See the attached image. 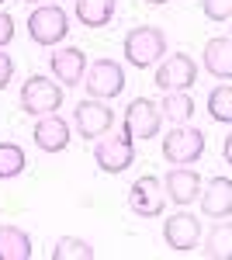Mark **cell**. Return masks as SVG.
<instances>
[{"instance_id": "cell-12", "label": "cell", "mask_w": 232, "mask_h": 260, "mask_svg": "<svg viewBox=\"0 0 232 260\" xmlns=\"http://www.w3.org/2000/svg\"><path fill=\"white\" fill-rule=\"evenodd\" d=\"M87 52L77 49V45H62L56 49L52 56H49V73H52V80L62 83V87H77L83 83V73H87Z\"/></svg>"}, {"instance_id": "cell-17", "label": "cell", "mask_w": 232, "mask_h": 260, "mask_svg": "<svg viewBox=\"0 0 232 260\" xmlns=\"http://www.w3.org/2000/svg\"><path fill=\"white\" fill-rule=\"evenodd\" d=\"M201 257L205 260H232V222L215 219V225L201 236Z\"/></svg>"}, {"instance_id": "cell-18", "label": "cell", "mask_w": 232, "mask_h": 260, "mask_svg": "<svg viewBox=\"0 0 232 260\" xmlns=\"http://www.w3.org/2000/svg\"><path fill=\"white\" fill-rule=\"evenodd\" d=\"M31 236L21 225H0V260H31Z\"/></svg>"}, {"instance_id": "cell-1", "label": "cell", "mask_w": 232, "mask_h": 260, "mask_svg": "<svg viewBox=\"0 0 232 260\" xmlns=\"http://www.w3.org/2000/svg\"><path fill=\"white\" fill-rule=\"evenodd\" d=\"M121 52H125L128 66L149 70V66H156V62L167 56V31L156 28V24H139V28H132V31L125 35Z\"/></svg>"}, {"instance_id": "cell-13", "label": "cell", "mask_w": 232, "mask_h": 260, "mask_svg": "<svg viewBox=\"0 0 232 260\" xmlns=\"http://www.w3.org/2000/svg\"><path fill=\"white\" fill-rule=\"evenodd\" d=\"M163 191H167V201L187 208L201 194V174L194 167H170L167 177H163Z\"/></svg>"}, {"instance_id": "cell-27", "label": "cell", "mask_w": 232, "mask_h": 260, "mask_svg": "<svg viewBox=\"0 0 232 260\" xmlns=\"http://www.w3.org/2000/svg\"><path fill=\"white\" fill-rule=\"evenodd\" d=\"M222 156H225V163L232 167V136H229L225 142H222Z\"/></svg>"}, {"instance_id": "cell-23", "label": "cell", "mask_w": 232, "mask_h": 260, "mask_svg": "<svg viewBox=\"0 0 232 260\" xmlns=\"http://www.w3.org/2000/svg\"><path fill=\"white\" fill-rule=\"evenodd\" d=\"M94 257H97V250L80 236H62L52 246V260H94Z\"/></svg>"}, {"instance_id": "cell-30", "label": "cell", "mask_w": 232, "mask_h": 260, "mask_svg": "<svg viewBox=\"0 0 232 260\" xmlns=\"http://www.w3.org/2000/svg\"><path fill=\"white\" fill-rule=\"evenodd\" d=\"M229 39H232V28H229Z\"/></svg>"}, {"instance_id": "cell-28", "label": "cell", "mask_w": 232, "mask_h": 260, "mask_svg": "<svg viewBox=\"0 0 232 260\" xmlns=\"http://www.w3.org/2000/svg\"><path fill=\"white\" fill-rule=\"evenodd\" d=\"M146 4H153V7H163V4H170V0H146Z\"/></svg>"}, {"instance_id": "cell-7", "label": "cell", "mask_w": 232, "mask_h": 260, "mask_svg": "<svg viewBox=\"0 0 232 260\" xmlns=\"http://www.w3.org/2000/svg\"><path fill=\"white\" fill-rule=\"evenodd\" d=\"M73 125H77L80 139H101L115 128V108L108 101H97V98H83L73 108Z\"/></svg>"}, {"instance_id": "cell-22", "label": "cell", "mask_w": 232, "mask_h": 260, "mask_svg": "<svg viewBox=\"0 0 232 260\" xmlns=\"http://www.w3.org/2000/svg\"><path fill=\"white\" fill-rule=\"evenodd\" d=\"M205 104H208L212 121H218V125H232V87H229V83L212 87V94H208Z\"/></svg>"}, {"instance_id": "cell-16", "label": "cell", "mask_w": 232, "mask_h": 260, "mask_svg": "<svg viewBox=\"0 0 232 260\" xmlns=\"http://www.w3.org/2000/svg\"><path fill=\"white\" fill-rule=\"evenodd\" d=\"M201 66L215 80H232V39L229 35H215L201 49Z\"/></svg>"}, {"instance_id": "cell-2", "label": "cell", "mask_w": 232, "mask_h": 260, "mask_svg": "<svg viewBox=\"0 0 232 260\" xmlns=\"http://www.w3.org/2000/svg\"><path fill=\"white\" fill-rule=\"evenodd\" d=\"M62 83H56L52 77H42V73H31L28 80L21 83V111L31 115V118H42V115H52L62 108Z\"/></svg>"}, {"instance_id": "cell-11", "label": "cell", "mask_w": 232, "mask_h": 260, "mask_svg": "<svg viewBox=\"0 0 232 260\" xmlns=\"http://www.w3.org/2000/svg\"><path fill=\"white\" fill-rule=\"evenodd\" d=\"M163 240L174 253H191L201 246V219L191 212H177L163 222Z\"/></svg>"}, {"instance_id": "cell-19", "label": "cell", "mask_w": 232, "mask_h": 260, "mask_svg": "<svg viewBox=\"0 0 232 260\" xmlns=\"http://www.w3.org/2000/svg\"><path fill=\"white\" fill-rule=\"evenodd\" d=\"M118 0H77V21L83 28H108L115 21Z\"/></svg>"}, {"instance_id": "cell-29", "label": "cell", "mask_w": 232, "mask_h": 260, "mask_svg": "<svg viewBox=\"0 0 232 260\" xmlns=\"http://www.w3.org/2000/svg\"><path fill=\"white\" fill-rule=\"evenodd\" d=\"M24 4H42V0H24Z\"/></svg>"}, {"instance_id": "cell-14", "label": "cell", "mask_w": 232, "mask_h": 260, "mask_svg": "<svg viewBox=\"0 0 232 260\" xmlns=\"http://www.w3.org/2000/svg\"><path fill=\"white\" fill-rule=\"evenodd\" d=\"M31 139H35V146H39L42 153H62L66 146H70V121L62 118V115H42L39 121H35V132H31Z\"/></svg>"}, {"instance_id": "cell-31", "label": "cell", "mask_w": 232, "mask_h": 260, "mask_svg": "<svg viewBox=\"0 0 232 260\" xmlns=\"http://www.w3.org/2000/svg\"><path fill=\"white\" fill-rule=\"evenodd\" d=\"M0 4H4V0H0Z\"/></svg>"}, {"instance_id": "cell-10", "label": "cell", "mask_w": 232, "mask_h": 260, "mask_svg": "<svg viewBox=\"0 0 232 260\" xmlns=\"http://www.w3.org/2000/svg\"><path fill=\"white\" fill-rule=\"evenodd\" d=\"M128 208L136 212L139 219H159L163 208H167V191H163V180L153 174H142L132 180L128 187Z\"/></svg>"}, {"instance_id": "cell-15", "label": "cell", "mask_w": 232, "mask_h": 260, "mask_svg": "<svg viewBox=\"0 0 232 260\" xmlns=\"http://www.w3.org/2000/svg\"><path fill=\"white\" fill-rule=\"evenodd\" d=\"M201 215L205 219H229L232 215V180L229 177H212L201 187Z\"/></svg>"}, {"instance_id": "cell-20", "label": "cell", "mask_w": 232, "mask_h": 260, "mask_svg": "<svg viewBox=\"0 0 232 260\" xmlns=\"http://www.w3.org/2000/svg\"><path fill=\"white\" fill-rule=\"evenodd\" d=\"M159 111H163V118L170 125H187L194 118V98L187 90H170L159 101Z\"/></svg>"}, {"instance_id": "cell-8", "label": "cell", "mask_w": 232, "mask_h": 260, "mask_svg": "<svg viewBox=\"0 0 232 260\" xmlns=\"http://www.w3.org/2000/svg\"><path fill=\"white\" fill-rule=\"evenodd\" d=\"M83 87H87V98L97 101H111L125 90V70L118 59H94L83 73Z\"/></svg>"}, {"instance_id": "cell-9", "label": "cell", "mask_w": 232, "mask_h": 260, "mask_svg": "<svg viewBox=\"0 0 232 260\" xmlns=\"http://www.w3.org/2000/svg\"><path fill=\"white\" fill-rule=\"evenodd\" d=\"M94 163L104 174H125L136 163V142L125 132L121 136H101L94 142Z\"/></svg>"}, {"instance_id": "cell-24", "label": "cell", "mask_w": 232, "mask_h": 260, "mask_svg": "<svg viewBox=\"0 0 232 260\" xmlns=\"http://www.w3.org/2000/svg\"><path fill=\"white\" fill-rule=\"evenodd\" d=\"M201 11L208 21H229L232 18V0H201Z\"/></svg>"}, {"instance_id": "cell-4", "label": "cell", "mask_w": 232, "mask_h": 260, "mask_svg": "<svg viewBox=\"0 0 232 260\" xmlns=\"http://www.w3.org/2000/svg\"><path fill=\"white\" fill-rule=\"evenodd\" d=\"M28 35H31L35 45L56 49L59 42L70 35V14H66L59 4H39V7L28 14Z\"/></svg>"}, {"instance_id": "cell-6", "label": "cell", "mask_w": 232, "mask_h": 260, "mask_svg": "<svg viewBox=\"0 0 232 260\" xmlns=\"http://www.w3.org/2000/svg\"><path fill=\"white\" fill-rule=\"evenodd\" d=\"M159 125H163V111H159V104H156V101H149V98L128 101L125 118H121V132H125L132 142L156 139V136H159Z\"/></svg>"}, {"instance_id": "cell-5", "label": "cell", "mask_w": 232, "mask_h": 260, "mask_svg": "<svg viewBox=\"0 0 232 260\" xmlns=\"http://www.w3.org/2000/svg\"><path fill=\"white\" fill-rule=\"evenodd\" d=\"M156 90L170 94V90H191L197 83V62L187 56V52H174V56H163L156 62V73H153Z\"/></svg>"}, {"instance_id": "cell-25", "label": "cell", "mask_w": 232, "mask_h": 260, "mask_svg": "<svg viewBox=\"0 0 232 260\" xmlns=\"http://www.w3.org/2000/svg\"><path fill=\"white\" fill-rule=\"evenodd\" d=\"M11 39H14V18H11L7 11H0V49H4Z\"/></svg>"}, {"instance_id": "cell-3", "label": "cell", "mask_w": 232, "mask_h": 260, "mask_svg": "<svg viewBox=\"0 0 232 260\" xmlns=\"http://www.w3.org/2000/svg\"><path fill=\"white\" fill-rule=\"evenodd\" d=\"M205 132L194 128L191 121L187 125H170V132L163 136V160L170 167H191L205 156Z\"/></svg>"}, {"instance_id": "cell-26", "label": "cell", "mask_w": 232, "mask_h": 260, "mask_svg": "<svg viewBox=\"0 0 232 260\" xmlns=\"http://www.w3.org/2000/svg\"><path fill=\"white\" fill-rule=\"evenodd\" d=\"M11 77H14V59H11V56L0 49V90L11 83Z\"/></svg>"}, {"instance_id": "cell-21", "label": "cell", "mask_w": 232, "mask_h": 260, "mask_svg": "<svg viewBox=\"0 0 232 260\" xmlns=\"http://www.w3.org/2000/svg\"><path fill=\"white\" fill-rule=\"evenodd\" d=\"M28 167V156L18 142H0V180H14L24 174Z\"/></svg>"}]
</instances>
